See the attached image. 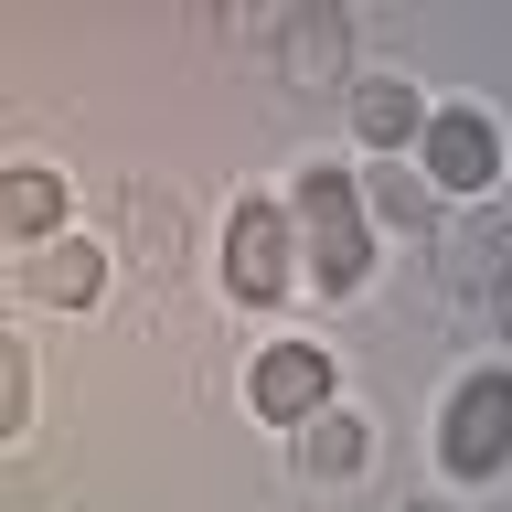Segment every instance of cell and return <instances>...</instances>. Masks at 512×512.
I'll return each instance as SVG.
<instances>
[{"label":"cell","mask_w":512,"mask_h":512,"mask_svg":"<svg viewBox=\"0 0 512 512\" xmlns=\"http://www.w3.org/2000/svg\"><path fill=\"white\" fill-rule=\"evenodd\" d=\"M288 214V256H299V278L310 288H363L374 278V224H363V203H352V171H331V160H310L299 171V192L278 203Z\"/></svg>","instance_id":"6da1fadb"},{"label":"cell","mask_w":512,"mask_h":512,"mask_svg":"<svg viewBox=\"0 0 512 512\" xmlns=\"http://www.w3.org/2000/svg\"><path fill=\"white\" fill-rule=\"evenodd\" d=\"M416 182L427 192H491L502 182V139H491V118H480V107H427V118H416Z\"/></svg>","instance_id":"7a4b0ae2"},{"label":"cell","mask_w":512,"mask_h":512,"mask_svg":"<svg viewBox=\"0 0 512 512\" xmlns=\"http://www.w3.org/2000/svg\"><path fill=\"white\" fill-rule=\"evenodd\" d=\"M288 278H299V256H288V214L246 192V203L224 214V288H235L246 310H267V299H288Z\"/></svg>","instance_id":"3957f363"},{"label":"cell","mask_w":512,"mask_h":512,"mask_svg":"<svg viewBox=\"0 0 512 512\" xmlns=\"http://www.w3.org/2000/svg\"><path fill=\"white\" fill-rule=\"evenodd\" d=\"M438 459L459 480H491L512 459V384L502 374H470L459 395H448V427H438Z\"/></svg>","instance_id":"277c9868"},{"label":"cell","mask_w":512,"mask_h":512,"mask_svg":"<svg viewBox=\"0 0 512 512\" xmlns=\"http://www.w3.org/2000/svg\"><path fill=\"white\" fill-rule=\"evenodd\" d=\"M342 395V374H331V352L320 342H267L256 352V374H246V406L267 416V427H299V416H320Z\"/></svg>","instance_id":"5b68a950"},{"label":"cell","mask_w":512,"mask_h":512,"mask_svg":"<svg viewBox=\"0 0 512 512\" xmlns=\"http://www.w3.org/2000/svg\"><path fill=\"white\" fill-rule=\"evenodd\" d=\"M107 267H118V246L54 235V246H32V256H22V288L43 299V310H96V299H107Z\"/></svg>","instance_id":"8992f818"},{"label":"cell","mask_w":512,"mask_h":512,"mask_svg":"<svg viewBox=\"0 0 512 512\" xmlns=\"http://www.w3.org/2000/svg\"><path fill=\"white\" fill-rule=\"evenodd\" d=\"M64 171H43V160H22V171H0V235L11 246H54L64 235Z\"/></svg>","instance_id":"52a82bcc"},{"label":"cell","mask_w":512,"mask_h":512,"mask_svg":"<svg viewBox=\"0 0 512 512\" xmlns=\"http://www.w3.org/2000/svg\"><path fill=\"white\" fill-rule=\"evenodd\" d=\"M363 459H374L363 406H320V416H299V470H310V480H352Z\"/></svg>","instance_id":"ba28073f"},{"label":"cell","mask_w":512,"mask_h":512,"mask_svg":"<svg viewBox=\"0 0 512 512\" xmlns=\"http://www.w3.org/2000/svg\"><path fill=\"white\" fill-rule=\"evenodd\" d=\"M416 118H427V96H416L406 75H363V86H352V128H363L374 150H406Z\"/></svg>","instance_id":"9c48e42d"},{"label":"cell","mask_w":512,"mask_h":512,"mask_svg":"<svg viewBox=\"0 0 512 512\" xmlns=\"http://www.w3.org/2000/svg\"><path fill=\"white\" fill-rule=\"evenodd\" d=\"M128 256L139 267H182V192L128 182Z\"/></svg>","instance_id":"30bf717a"},{"label":"cell","mask_w":512,"mask_h":512,"mask_svg":"<svg viewBox=\"0 0 512 512\" xmlns=\"http://www.w3.org/2000/svg\"><path fill=\"white\" fill-rule=\"evenodd\" d=\"M352 203H363V224H416V235H427V224H438V192L416 182V171H363V182H352Z\"/></svg>","instance_id":"8fae6325"},{"label":"cell","mask_w":512,"mask_h":512,"mask_svg":"<svg viewBox=\"0 0 512 512\" xmlns=\"http://www.w3.org/2000/svg\"><path fill=\"white\" fill-rule=\"evenodd\" d=\"M22 427H32V352L0 331V448L22 438Z\"/></svg>","instance_id":"7c38bea8"}]
</instances>
